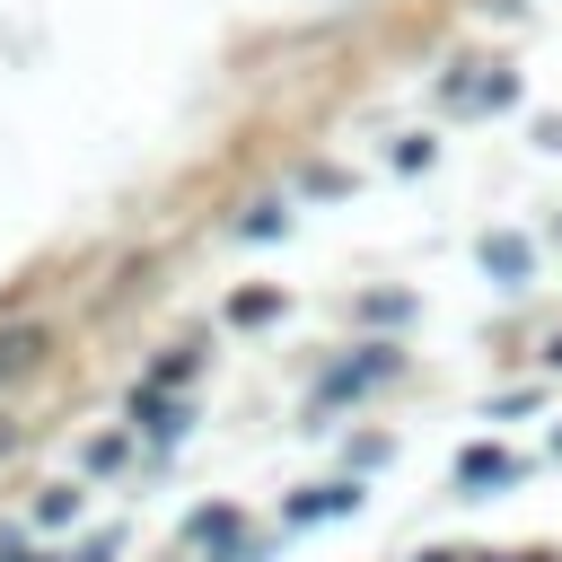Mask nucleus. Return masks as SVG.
I'll list each match as a JSON object with an SVG mask.
<instances>
[{
    "label": "nucleus",
    "mask_w": 562,
    "mask_h": 562,
    "mask_svg": "<svg viewBox=\"0 0 562 562\" xmlns=\"http://www.w3.org/2000/svg\"><path fill=\"white\" fill-rule=\"evenodd\" d=\"M509 474H518L509 448H465V457H457V483H465V492H492V483H509Z\"/></svg>",
    "instance_id": "nucleus-1"
},
{
    "label": "nucleus",
    "mask_w": 562,
    "mask_h": 562,
    "mask_svg": "<svg viewBox=\"0 0 562 562\" xmlns=\"http://www.w3.org/2000/svg\"><path fill=\"white\" fill-rule=\"evenodd\" d=\"M351 501H360L351 483H316L307 501H290V518H299V527H316V518H334V509H351Z\"/></svg>",
    "instance_id": "nucleus-2"
},
{
    "label": "nucleus",
    "mask_w": 562,
    "mask_h": 562,
    "mask_svg": "<svg viewBox=\"0 0 562 562\" xmlns=\"http://www.w3.org/2000/svg\"><path fill=\"white\" fill-rule=\"evenodd\" d=\"M193 544L202 553H237V509H202L193 518Z\"/></svg>",
    "instance_id": "nucleus-3"
},
{
    "label": "nucleus",
    "mask_w": 562,
    "mask_h": 562,
    "mask_svg": "<svg viewBox=\"0 0 562 562\" xmlns=\"http://www.w3.org/2000/svg\"><path fill=\"white\" fill-rule=\"evenodd\" d=\"M35 518H44V527H61V518H79V492H70V483H61V492H44V501H35Z\"/></svg>",
    "instance_id": "nucleus-4"
},
{
    "label": "nucleus",
    "mask_w": 562,
    "mask_h": 562,
    "mask_svg": "<svg viewBox=\"0 0 562 562\" xmlns=\"http://www.w3.org/2000/svg\"><path fill=\"white\" fill-rule=\"evenodd\" d=\"M422 562H483V553H422Z\"/></svg>",
    "instance_id": "nucleus-5"
}]
</instances>
